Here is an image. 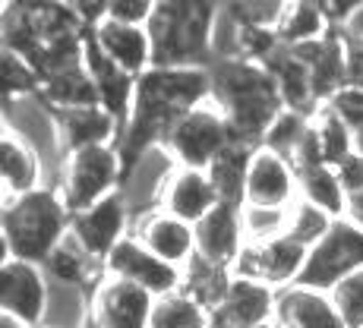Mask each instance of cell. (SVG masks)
I'll return each mask as SVG.
<instances>
[{
    "label": "cell",
    "instance_id": "cell-1",
    "mask_svg": "<svg viewBox=\"0 0 363 328\" xmlns=\"http://www.w3.org/2000/svg\"><path fill=\"white\" fill-rule=\"evenodd\" d=\"M212 98V69L208 67H152L136 79L130 123L121 136L123 162H133L139 152L162 145L171 127Z\"/></svg>",
    "mask_w": 363,
    "mask_h": 328
},
{
    "label": "cell",
    "instance_id": "cell-2",
    "mask_svg": "<svg viewBox=\"0 0 363 328\" xmlns=\"http://www.w3.org/2000/svg\"><path fill=\"white\" fill-rule=\"evenodd\" d=\"M212 98L231 123L234 142L262 145L265 132L284 111L275 76L256 60H212Z\"/></svg>",
    "mask_w": 363,
    "mask_h": 328
},
{
    "label": "cell",
    "instance_id": "cell-3",
    "mask_svg": "<svg viewBox=\"0 0 363 328\" xmlns=\"http://www.w3.org/2000/svg\"><path fill=\"white\" fill-rule=\"evenodd\" d=\"M69 212L57 186H41L16 199H4L0 212V243L6 259H26L45 265V259L69 234Z\"/></svg>",
    "mask_w": 363,
    "mask_h": 328
},
{
    "label": "cell",
    "instance_id": "cell-4",
    "mask_svg": "<svg viewBox=\"0 0 363 328\" xmlns=\"http://www.w3.org/2000/svg\"><path fill=\"white\" fill-rule=\"evenodd\" d=\"M215 0H158L149 23L155 67H208Z\"/></svg>",
    "mask_w": 363,
    "mask_h": 328
},
{
    "label": "cell",
    "instance_id": "cell-5",
    "mask_svg": "<svg viewBox=\"0 0 363 328\" xmlns=\"http://www.w3.org/2000/svg\"><path fill=\"white\" fill-rule=\"evenodd\" d=\"M123 171H127V162H123L121 142L76 149L67 152L57 190L64 193L69 212H82V208L95 205V202L108 199L111 193L121 190Z\"/></svg>",
    "mask_w": 363,
    "mask_h": 328
},
{
    "label": "cell",
    "instance_id": "cell-6",
    "mask_svg": "<svg viewBox=\"0 0 363 328\" xmlns=\"http://www.w3.org/2000/svg\"><path fill=\"white\" fill-rule=\"evenodd\" d=\"M231 142H234L231 123H228L225 111L218 108L215 98L186 111L164 136V145L174 155V162L180 167H199V171H208L212 162Z\"/></svg>",
    "mask_w": 363,
    "mask_h": 328
},
{
    "label": "cell",
    "instance_id": "cell-7",
    "mask_svg": "<svg viewBox=\"0 0 363 328\" xmlns=\"http://www.w3.org/2000/svg\"><path fill=\"white\" fill-rule=\"evenodd\" d=\"M357 268H363V230L351 227L345 218H338L329 234L310 249L303 275H300L297 284L332 290L341 278Z\"/></svg>",
    "mask_w": 363,
    "mask_h": 328
},
{
    "label": "cell",
    "instance_id": "cell-8",
    "mask_svg": "<svg viewBox=\"0 0 363 328\" xmlns=\"http://www.w3.org/2000/svg\"><path fill=\"white\" fill-rule=\"evenodd\" d=\"M130 234L133 212L121 190L111 193L108 199L95 202V205L82 208V212H73V218H69V237L104 265H108V256L117 249V243L127 240Z\"/></svg>",
    "mask_w": 363,
    "mask_h": 328
},
{
    "label": "cell",
    "instance_id": "cell-9",
    "mask_svg": "<svg viewBox=\"0 0 363 328\" xmlns=\"http://www.w3.org/2000/svg\"><path fill=\"white\" fill-rule=\"evenodd\" d=\"M155 294L121 275H104L92 290L89 328H149Z\"/></svg>",
    "mask_w": 363,
    "mask_h": 328
},
{
    "label": "cell",
    "instance_id": "cell-10",
    "mask_svg": "<svg viewBox=\"0 0 363 328\" xmlns=\"http://www.w3.org/2000/svg\"><path fill=\"white\" fill-rule=\"evenodd\" d=\"M310 249L303 243H297L294 237L281 234L275 240H265V243H247L237 259V275H247L256 278V281L269 284L275 290H284L291 284L300 281L303 275V265Z\"/></svg>",
    "mask_w": 363,
    "mask_h": 328
},
{
    "label": "cell",
    "instance_id": "cell-11",
    "mask_svg": "<svg viewBox=\"0 0 363 328\" xmlns=\"http://www.w3.org/2000/svg\"><path fill=\"white\" fill-rule=\"evenodd\" d=\"M48 271L38 262L6 259L0 262V312L19 316L38 328L48 310Z\"/></svg>",
    "mask_w": 363,
    "mask_h": 328
},
{
    "label": "cell",
    "instance_id": "cell-12",
    "mask_svg": "<svg viewBox=\"0 0 363 328\" xmlns=\"http://www.w3.org/2000/svg\"><path fill=\"white\" fill-rule=\"evenodd\" d=\"M297 202V171L284 155L269 145H256L247 167L243 205L291 208Z\"/></svg>",
    "mask_w": 363,
    "mask_h": 328
},
{
    "label": "cell",
    "instance_id": "cell-13",
    "mask_svg": "<svg viewBox=\"0 0 363 328\" xmlns=\"http://www.w3.org/2000/svg\"><path fill=\"white\" fill-rule=\"evenodd\" d=\"M174 171H177V162H174V155L167 152L164 142L139 152L133 162H127L121 193L133 212V221H136L139 215L152 212V208H162V196H164L167 180H171Z\"/></svg>",
    "mask_w": 363,
    "mask_h": 328
},
{
    "label": "cell",
    "instance_id": "cell-14",
    "mask_svg": "<svg viewBox=\"0 0 363 328\" xmlns=\"http://www.w3.org/2000/svg\"><path fill=\"white\" fill-rule=\"evenodd\" d=\"M108 271L139 284V288H145L155 297L174 294V290L184 288V268L158 259V256L152 253V249H145L133 234L127 240L117 243V249L108 256Z\"/></svg>",
    "mask_w": 363,
    "mask_h": 328
},
{
    "label": "cell",
    "instance_id": "cell-15",
    "mask_svg": "<svg viewBox=\"0 0 363 328\" xmlns=\"http://www.w3.org/2000/svg\"><path fill=\"white\" fill-rule=\"evenodd\" d=\"M133 237L145 249H152L158 259L177 265V268H186L196 256V230H193V225L164 212V208H152V212L139 215L133 221Z\"/></svg>",
    "mask_w": 363,
    "mask_h": 328
},
{
    "label": "cell",
    "instance_id": "cell-16",
    "mask_svg": "<svg viewBox=\"0 0 363 328\" xmlns=\"http://www.w3.org/2000/svg\"><path fill=\"white\" fill-rule=\"evenodd\" d=\"M278 290L247 275H234L225 303L215 310V328H256L275 322Z\"/></svg>",
    "mask_w": 363,
    "mask_h": 328
},
{
    "label": "cell",
    "instance_id": "cell-17",
    "mask_svg": "<svg viewBox=\"0 0 363 328\" xmlns=\"http://www.w3.org/2000/svg\"><path fill=\"white\" fill-rule=\"evenodd\" d=\"M0 183H4V199H16L41 186H51V174L38 149L6 127L0 132Z\"/></svg>",
    "mask_w": 363,
    "mask_h": 328
},
{
    "label": "cell",
    "instance_id": "cell-18",
    "mask_svg": "<svg viewBox=\"0 0 363 328\" xmlns=\"http://www.w3.org/2000/svg\"><path fill=\"white\" fill-rule=\"evenodd\" d=\"M193 230H196V256L208 262L228 265V268H237V259H240L243 247H247L240 205L218 202L206 218L193 225Z\"/></svg>",
    "mask_w": 363,
    "mask_h": 328
},
{
    "label": "cell",
    "instance_id": "cell-19",
    "mask_svg": "<svg viewBox=\"0 0 363 328\" xmlns=\"http://www.w3.org/2000/svg\"><path fill=\"white\" fill-rule=\"evenodd\" d=\"M86 67H89V73H92L99 104L121 123V136H123V130H127V123H130V114H133V98H136V76L127 73L123 67H117L92 41V32H89V41H86Z\"/></svg>",
    "mask_w": 363,
    "mask_h": 328
},
{
    "label": "cell",
    "instance_id": "cell-20",
    "mask_svg": "<svg viewBox=\"0 0 363 328\" xmlns=\"http://www.w3.org/2000/svg\"><path fill=\"white\" fill-rule=\"evenodd\" d=\"M294 51L310 67L319 104H329L341 89H347V35L341 29H332L325 38L294 45Z\"/></svg>",
    "mask_w": 363,
    "mask_h": 328
},
{
    "label": "cell",
    "instance_id": "cell-21",
    "mask_svg": "<svg viewBox=\"0 0 363 328\" xmlns=\"http://www.w3.org/2000/svg\"><path fill=\"white\" fill-rule=\"evenodd\" d=\"M278 328H347L345 316L338 312L329 290L306 288V284H291L278 290Z\"/></svg>",
    "mask_w": 363,
    "mask_h": 328
},
{
    "label": "cell",
    "instance_id": "cell-22",
    "mask_svg": "<svg viewBox=\"0 0 363 328\" xmlns=\"http://www.w3.org/2000/svg\"><path fill=\"white\" fill-rule=\"evenodd\" d=\"M92 41L114 60L117 67H123L127 73L139 76L145 69L155 67V47H152V35L143 26H127V23H111V19H101V23L92 26Z\"/></svg>",
    "mask_w": 363,
    "mask_h": 328
},
{
    "label": "cell",
    "instance_id": "cell-23",
    "mask_svg": "<svg viewBox=\"0 0 363 328\" xmlns=\"http://www.w3.org/2000/svg\"><path fill=\"white\" fill-rule=\"evenodd\" d=\"M218 202H221V196H218V190H215L208 171L177 164V171H174L171 180H167V190L162 196V208L171 212V215H177V218L190 221V225H196V221L206 218Z\"/></svg>",
    "mask_w": 363,
    "mask_h": 328
},
{
    "label": "cell",
    "instance_id": "cell-24",
    "mask_svg": "<svg viewBox=\"0 0 363 328\" xmlns=\"http://www.w3.org/2000/svg\"><path fill=\"white\" fill-rule=\"evenodd\" d=\"M265 67H269V73L275 76L284 108L300 111V114H316V111L323 108L316 98V89H313L310 67L303 64V57H300L294 47L281 45L269 60H265Z\"/></svg>",
    "mask_w": 363,
    "mask_h": 328
},
{
    "label": "cell",
    "instance_id": "cell-25",
    "mask_svg": "<svg viewBox=\"0 0 363 328\" xmlns=\"http://www.w3.org/2000/svg\"><path fill=\"white\" fill-rule=\"evenodd\" d=\"M60 123V139L64 149H89V145H108L121 142V123L101 108V104H89V108H69L54 111Z\"/></svg>",
    "mask_w": 363,
    "mask_h": 328
},
{
    "label": "cell",
    "instance_id": "cell-26",
    "mask_svg": "<svg viewBox=\"0 0 363 328\" xmlns=\"http://www.w3.org/2000/svg\"><path fill=\"white\" fill-rule=\"evenodd\" d=\"M41 268L48 271L51 281L73 284V288H86V290H95V284L108 275V265L99 262L95 256H89L69 234L64 237V243L48 256Z\"/></svg>",
    "mask_w": 363,
    "mask_h": 328
},
{
    "label": "cell",
    "instance_id": "cell-27",
    "mask_svg": "<svg viewBox=\"0 0 363 328\" xmlns=\"http://www.w3.org/2000/svg\"><path fill=\"white\" fill-rule=\"evenodd\" d=\"M38 98L48 104L51 111H69V108H89V104H99V92H95L92 73L86 64L60 69L41 79Z\"/></svg>",
    "mask_w": 363,
    "mask_h": 328
},
{
    "label": "cell",
    "instance_id": "cell-28",
    "mask_svg": "<svg viewBox=\"0 0 363 328\" xmlns=\"http://www.w3.org/2000/svg\"><path fill=\"white\" fill-rule=\"evenodd\" d=\"M237 271L228 268V265H218V262H208L202 256H193V262L184 268V288L196 303H202L208 312L215 316L221 303H225L228 290H231V281H234Z\"/></svg>",
    "mask_w": 363,
    "mask_h": 328
},
{
    "label": "cell",
    "instance_id": "cell-29",
    "mask_svg": "<svg viewBox=\"0 0 363 328\" xmlns=\"http://www.w3.org/2000/svg\"><path fill=\"white\" fill-rule=\"evenodd\" d=\"M332 29H338V26L332 23L329 10H325L323 4L291 0L288 13H284L281 26H278V41H281L284 47H294V45H306V41L325 38Z\"/></svg>",
    "mask_w": 363,
    "mask_h": 328
},
{
    "label": "cell",
    "instance_id": "cell-30",
    "mask_svg": "<svg viewBox=\"0 0 363 328\" xmlns=\"http://www.w3.org/2000/svg\"><path fill=\"white\" fill-rule=\"evenodd\" d=\"M297 199L323 208L332 218H341L347 205V190L332 164H316L297 174Z\"/></svg>",
    "mask_w": 363,
    "mask_h": 328
},
{
    "label": "cell",
    "instance_id": "cell-31",
    "mask_svg": "<svg viewBox=\"0 0 363 328\" xmlns=\"http://www.w3.org/2000/svg\"><path fill=\"white\" fill-rule=\"evenodd\" d=\"M51 281V278H48ZM89 306H92V290L73 288V284L51 281L48 288V310L45 328H89Z\"/></svg>",
    "mask_w": 363,
    "mask_h": 328
},
{
    "label": "cell",
    "instance_id": "cell-32",
    "mask_svg": "<svg viewBox=\"0 0 363 328\" xmlns=\"http://www.w3.org/2000/svg\"><path fill=\"white\" fill-rule=\"evenodd\" d=\"M250 155H253V145L231 142L212 162V167H208V177H212V183H215V190H218L221 202L243 205V186H247Z\"/></svg>",
    "mask_w": 363,
    "mask_h": 328
},
{
    "label": "cell",
    "instance_id": "cell-33",
    "mask_svg": "<svg viewBox=\"0 0 363 328\" xmlns=\"http://www.w3.org/2000/svg\"><path fill=\"white\" fill-rule=\"evenodd\" d=\"M149 328H215V319L186 290H174L155 300Z\"/></svg>",
    "mask_w": 363,
    "mask_h": 328
},
{
    "label": "cell",
    "instance_id": "cell-34",
    "mask_svg": "<svg viewBox=\"0 0 363 328\" xmlns=\"http://www.w3.org/2000/svg\"><path fill=\"white\" fill-rule=\"evenodd\" d=\"M288 4L291 0H221L218 6L231 19H237L243 29L278 35V26H281L284 13H288Z\"/></svg>",
    "mask_w": 363,
    "mask_h": 328
},
{
    "label": "cell",
    "instance_id": "cell-35",
    "mask_svg": "<svg viewBox=\"0 0 363 328\" xmlns=\"http://www.w3.org/2000/svg\"><path fill=\"white\" fill-rule=\"evenodd\" d=\"M313 127H316L319 145H323L325 164L335 167L345 162L347 155H354V130L335 114L329 104H323V108L313 114Z\"/></svg>",
    "mask_w": 363,
    "mask_h": 328
},
{
    "label": "cell",
    "instance_id": "cell-36",
    "mask_svg": "<svg viewBox=\"0 0 363 328\" xmlns=\"http://www.w3.org/2000/svg\"><path fill=\"white\" fill-rule=\"evenodd\" d=\"M335 221L338 218H332L329 212H323V208L297 199L288 212V237H294L297 243H303L306 249H313L335 227Z\"/></svg>",
    "mask_w": 363,
    "mask_h": 328
},
{
    "label": "cell",
    "instance_id": "cell-37",
    "mask_svg": "<svg viewBox=\"0 0 363 328\" xmlns=\"http://www.w3.org/2000/svg\"><path fill=\"white\" fill-rule=\"evenodd\" d=\"M310 127H313V114H300V111L284 108L281 114H278V120L272 123V130L265 132L262 145L275 149L278 155H284L291 162V155H294L297 145L303 142V136L310 132Z\"/></svg>",
    "mask_w": 363,
    "mask_h": 328
},
{
    "label": "cell",
    "instance_id": "cell-38",
    "mask_svg": "<svg viewBox=\"0 0 363 328\" xmlns=\"http://www.w3.org/2000/svg\"><path fill=\"white\" fill-rule=\"evenodd\" d=\"M0 76H4V98L38 95L41 89V73L23 54L10 51V47H4V54H0Z\"/></svg>",
    "mask_w": 363,
    "mask_h": 328
},
{
    "label": "cell",
    "instance_id": "cell-39",
    "mask_svg": "<svg viewBox=\"0 0 363 328\" xmlns=\"http://www.w3.org/2000/svg\"><path fill=\"white\" fill-rule=\"evenodd\" d=\"M288 212L291 208H265V205H240L243 237L247 243H265L288 234Z\"/></svg>",
    "mask_w": 363,
    "mask_h": 328
},
{
    "label": "cell",
    "instance_id": "cell-40",
    "mask_svg": "<svg viewBox=\"0 0 363 328\" xmlns=\"http://www.w3.org/2000/svg\"><path fill=\"white\" fill-rule=\"evenodd\" d=\"M329 294L338 306V312L345 316L347 328H363V268L345 275Z\"/></svg>",
    "mask_w": 363,
    "mask_h": 328
},
{
    "label": "cell",
    "instance_id": "cell-41",
    "mask_svg": "<svg viewBox=\"0 0 363 328\" xmlns=\"http://www.w3.org/2000/svg\"><path fill=\"white\" fill-rule=\"evenodd\" d=\"M155 6H158V0H108L104 4V19L149 29L152 16H155Z\"/></svg>",
    "mask_w": 363,
    "mask_h": 328
},
{
    "label": "cell",
    "instance_id": "cell-42",
    "mask_svg": "<svg viewBox=\"0 0 363 328\" xmlns=\"http://www.w3.org/2000/svg\"><path fill=\"white\" fill-rule=\"evenodd\" d=\"M329 108H332L335 114H338L341 120H345L354 132L363 127V89H354V86L341 89V92L329 101Z\"/></svg>",
    "mask_w": 363,
    "mask_h": 328
},
{
    "label": "cell",
    "instance_id": "cell-43",
    "mask_svg": "<svg viewBox=\"0 0 363 328\" xmlns=\"http://www.w3.org/2000/svg\"><path fill=\"white\" fill-rule=\"evenodd\" d=\"M335 171H338L341 183H345L347 193L354 190H363V158L354 152V155H347L341 164H335Z\"/></svg>",
    "mask_w": 363,
    "mask_h": 328
},
{
    "label": "cell",
    "instance_id": "cell-44",
    "mask_svg": "<svg viewBox=\"0 0 363 328\" xmlns=\"http://www.w3.org/2000/svg\"><path fill=\"white\" fill-rule=\"evenodd\" d=\"M347 86L363 89V38L347 35Z\"/></svg>",
    "mask_w": 363,
    "mask_h": 328
},
{
    "label": "cell",
    "instance_id": "cell-45",
    "mask_svg": "<svg viewBox=\"0 0 363 328\" xmlns=\"http://www.w3.org/2000/svg\"><path fill=\"white\" fill-rule=\"evenodd\" d=\"M360 6H363V0H325V10H329L332 23L338 26V29L360 10Z\"/></svg>",
    "mask_w": 363,
    "mask_h": 328
},
{
    "label": "cell",
    "instance_id": "cell-46",
    "mask_svg": "<svg viewBox=\"0 0 363 328\" xmlns=\"http://www.w3.org/2000/svg\"><path fill=\"white\" fill-rule=\"evenodd\" d=\"M67 4L73 6V10L89 23V29H92L95 23L104 19V4H108V0H67Z\"/></svg>",
    "mask_w": 363,
    "mask_h": 328
},
{
    "label": "cell",
    "instance_id": "cell-47",
    "mask_svg": "<svg viewBox=\"0 0 363 328\" xmlns=\"http://www.w3.org/2000/svg\"><path fill=\"white\" fill-rule=\"evenodd\" d=\"M341 218H345L351 227L363 230V190L347 193V205H345V215H341Z\"/></svg>",
    "mask_w": 363,
    "mask_h": 328
},
{
    "label": "cell",
    "instance_id": "cell-48",
    "mask_svg": "<svg viewBox=\"0 0 363 328\" xmlns=\"http://www.w3.org/2000/svg\"><path fill=\"white\" fill-rule=\"evenodd\" d=\"M341 32L351 35V38H363V6H360L357 13H354L351 19H347L345 26H341Z\"/></svg>",
    "mask_w": 363,
    "mask_h": 328
},
{
    "label": "cell",
    "instance_id": "cell-49",
    "mask_svg": "<svg viewBox=\"0 0 363 328\" xmlns=\"http://www.w3.org/2000/svg\"><path fill=\"white\" fill-rule=\"evenodd\" d=\"M0 328H35V325L23 322L19 316H10V312H0Z\"/></svg>",
    "mask_w": 363,
    "mask_h": 328
},
{
    "label": "cell",
    "instance_id": "cell-50",
    "mask_svg": "<svg viewBox=\"0 0 363 328\" xmlns=\"http://www.w3.org/2000/svg\"><path fill=\"white\" fill-rule=\"evenodd\" d=\"M354 152H357V155L363 158V127H360L357 132H354Z\"/></svg>",
    "mask_w": 363,
    "mask_h": 328
},
{
    "label": "cell",
    "instance_id": "cell-51",
    "mask_svg": "<svg viewBox=\"0 0 363 328\" xmlns=\"http://www.w3.org/2000/svg\"><path fill=\"white\" fill-rule=\"evenodd\" d=\"M256 328H278L275 322H269V325H256Z\"/></svg>",
    "mask_w": 363,
    "mask_h": 328
},
{
    "label": "cell",
    "instance_id": "cell-52",
    "mask_svg": "<svg viewBox=\"0 0 363 328\" xmlns=\"http://www.w3.org/2000/svg\"><path fill=\"white\" fill-rule=\"evenodd\" d=\"M310 4H323L325 6V0H310Z\"/></svg>",
    "mask_w": 363,
    "mask_h": 328
},
{
    "label": "cell",
    "instance_id": "cell-53",
    "mask_svg": "<svg viewBox=\"0 0 363 328\" xmlns=\"http://www.w3.org/2000/svg\"><path fill=\"white\" fill-rule=\"evenodd\" d=\"M215 4H221V0H215Z\"/></svg>",
    "mask_w": 363,
    "mask_h": 328
},
{
    "label": "cell",
    "instance_id": "cell-54",
    "mask_svg": "<svg viewBox=\"0 0 363 328\" xmlns=\"http://www.w3.org/2000/svg\"><path fill=\"white\" fill-rule=\"evenodd\" d=\"M38 328H45V325H38Z\"/></svg>",
    "mask_w": 363,
    "mask_h": 328
}]
</instances>
